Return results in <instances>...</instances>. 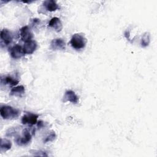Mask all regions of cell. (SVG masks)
Wrapping results in <instances>:
<instances>
[{
	"instance_id": "17",
	"label": "cell",
	"mask_w": 157,
	"mask_h": 157,
	"mask_svg": "<svg viewBox=\"0 0 157 157\" xmlns=\"http://www.w3.org/2000/svg\"><path fill=\"white\" fill-rule=\"evenodd\" d=\"M56 138V134L54 131H51L45 137V139L44 140V143H47V142H52L53 140H55Z\"/></svg>"
},
{
	"instance_id": "5",
	"label": "cell",
	"mask_w": 157,
	"mask_h": 157,
	"mask_svg": "<svg viewBox=\"0 0 157 157\" xmlns=\"http://www.w3.org/2000/svg\"><path fill=\"white\" fill-rule=\"evenodd\" d=\"M38 117H39V115L32 113H28L27 114L24 115L22 117L21 123L23 124L34 125L37 123Z\"/></svg>"
},
{
	"instance_id": "11",
	"label": "cell",
	"mask_w": 157,
	"mask_h": 157,
	"mask_svg": "<svg viewBox=\"0 0 157 157\" xmlns=\"http://www.w3.org/2000/svg\"><path fill=\"white\" fill-rule=\"evenodd\" d=\"M64 99L65 101H69L73 104H77L78 102V98L74 91L67 90L65 92Z\"/></svg>"
},
{
	"instance_id": "6",
	"label": "cell",
	"mask_w": 157,
	"mask_h": 157,
	"mask_svg": "<svg viewBox=\"0 0 157 157\" xmlns=\"http://www.w3.org/2000/svg\"><path fill=\"white\" fill-rule=\"evenodd\" d=\"M0 38L1 42L7 45L12 43L13 40V35L12 33L7 29H3L1 31Z\"/></svg>"
},
{
	"instance_id": "3",
	"label": "cell",
	"mask_w": 157,
	"mask_h": 157,
	"mask_svg": "<svg viewBox=\"0 0 157 157\" xmlns=\"http://www.w3.org/2000/svg\"><path fill=\"white\" fill-rule=\"evenodd\" d=\"M86 44V38L78 33L74 34L70 40V44L75 50H81L85 48Z\"/></svg>"
},
{
	"instance_id": "2",
	"label": "cell",
	"mask_w": 157,
	"mask_h": 157,
	"mask_svg": "<svg viewBox=\"0 0 157 157\" xmlns=\"http://www.w3.org/2000/svg\"><path fill=\"white\" fill-rule=\"evenodd\" d=\"M0 114L3 119L10 120L16 118L19 115V111L10 105H3L1 107Z\"/></svg>"
},
{
	"instance_id": "7",
	"label": "cell",
	"mask_w": 157,
	"mask_h": 157,
	"mask_svg": "<svg viewBox=\"0 0 157 157\" xmlns=\"http://www.w3.org/2000/svg\"><path fill=\"white\" fill-rule=\"evenodd\" d=\"M10 54L12 58L14 59H18L23 56L25 53L22 46L20 45H15L10 48Z\"/></svg>"
},
{
	"instance_id": "12",
	"label": "cell",
	"mask_w": 157,
	"mask_h": 157,
	"mask_svg": "<svg viewBox=\"0 0 157 157\" xmlns=\"http://www.w3.org/2000/svg\"><path fill=\"white\" fill-rule=\"evenodd\" d=\"M25 93V87L23 85H19L12 88L10 92V96L16 97H22Z\"/></svg>"
},
{
	"instance_id": "13",
	"label": "cell",
	"mask_w": 157,
	"mask_h": 157,
	"mask_svg": "<svg viewBox=\"0 0 157 157\" xmlns=\"http://www.w3.org/2000/svg\"><path fill=\"white\" fill-rule=\"evenodd\" d=\"M44 6L45 7L46 10L49 12H53L59 9V6L53 0H47L43 3Z\"/></svg>"
},
{
	"instance_id": "8",
	"label": "cell",
	"mask_w": 157,
	"mask_h": 157,
	"mask_svg": "<svg viewBox=\"0 0 157 157\" xmlns=\"http://www.w3.org/2000/svg\"><path fill=\"white\" fill-rule=\"evenodd\" d=\"M50 48L53 50H64L66 49V43L61 38L53 39L50 43Z\"/></svg>"
},
{
	"instance_id": "15",
	"label": "cell",
	"mask_w": 157,
	"mask_h": 157,
	"mask_svg": "<svg viewBox=\"0 0 157 157\" xmlns=\"http://www.w3.org/2000/svg\"><path fill=\"white\" fill-rule=\"evenodd\" d=\"M12 143L11 142L6 139H1V151H6L11 148Z\"/></svg>"
},
{
	"instance_id": "16",
	"label": "cell",
	"mask_w": 157,
	"mask_h": 157,
	"mask_svg": "<svg viewBox=\"0 0 157 157\" xmlns=\"http://www.w3.org/2000/svg\"><path fill=\"white\" fill-rule=\"evenodd\" d=\"M150 42V34L148 32L145 33L141 39V45L142 47H145L148 45Z\"/></svg>"
},
{
	"instance_id": "4",
	"label": "cell",
	"mask_w": 157,
	"mask_h": 157,
	"mask_svg": "<svg viewBox=\"0 0 157 157\" xmlns=\"http://www.w3.org/2000/svg\"><path fill=\"white\" fill-rule=\"evenodd\" d=\"M19 36L21 40L24 41L25 42L32 40V38L33 37V33L28 26H23L20 29Z\"/></svg>"
},
{
	"instance_id": "10",
	"label": "cell",
	"mask_w": 157,
	"mask_h": 157,
	"mask_svg": "<svg viewBox=\"0 0 157 157\" xmlns=\"http://www.w3.org/2000/svg\"><path fill=\"white\" fill-rule=\"evenodd\" d=\"M48 26L53 28L56 32H60L63 29L62 23L58 17H53L48 23Z\"/></svg>"
},
{
	"instance_id": "14",
	"label": "cell",
	"mask_w": 157,
	"mask_h": 157,
	"mask_svg": "<svg viewBox=\"0 0 157 157\" xmlns=\"http://www.w3.org/2000/svg\"><path fill=\"white\" fill-rule=\"evenodd\" d=\"M4 82L5 84H8L10 86H15L18 83L19 81L11 76H6L4 78H1V83Z\"/></svg>"
},
{
	"instance_id": "1",
	"label": "cell",
	"mask_w": 157,
	"mask_h": 157,
	"mask_svg": "<svg viewBox=\"0 0 157 157\" xmlns=\"http://www.w3.org/2000/svg\"><path fill=\"white\" fill-rule=\"evenodd\" d=\"M35 134V128H26L22 131L21 136L17 137L15 139L16 143L18 145H27L31 140L32 136Z\"/></svg>"
},
{
	"instance_id": "9",
	"label": "cell",
	"mask_w": 157,
	"mask_h": 157,
	"mask_svg": "<svg viewBox=\"0 0 157 157\" xmlns=\"http://www.w3.org/2000/svg\"><path fill=\"white\" fill-rule=\"evenodd\" d=\"M23 50L25 54H32L37 48V43L34 40L26 42L23 45Z\"/></svg>"
}]
</instances>
